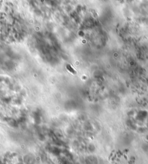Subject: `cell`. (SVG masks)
I'll use <instances>...</instances> for the list:
<instances>
[{
	"label": "cell",
	"mask_w": 148,
	"mask_h": 164,
	"mask_svg": "<svg viewBox=\"0 0 148 164\" xmlns=\"http://www.w3.org/2000/svg\"><path fill=\"white\" fill-rule=\"evenodd\" d=\"M67 69H68V70H69V71H70L71 73H73V74H76V71H75V70H74V69L72 68V67L70 65H68L67 66Z\"/></svg>",
	"instance_id": "1"
}]
</instances>
